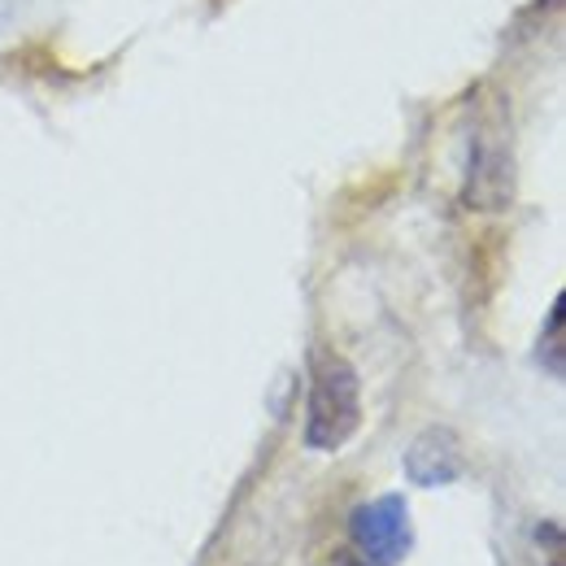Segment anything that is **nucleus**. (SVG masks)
Returning <instances> with one entry per match:
<instances>
[{
	"label": "nucleus",
	"mask_w": 566,
	"mask_h": 566,
	"mask_svg": "<svg viewBox=\"0 0 566 566\" xmlns=\"http://www.w3.org/2000/svg\"><path fill=\"white\" fill-rule=\"evenodd\" d=\"M361 427V379L340 354H314L305 397V444L314 453H340Z\"/></svg>",
	"instance_id": "obj_1"
},
{
	"label": "nucleus",
	"mask_w": 566,
	"mask_h": 566,
	"mask_svg": "<svg viewBox=\"0 0 566 566\" xmlns=\"http://www.w3.org/2000/svg\"><path fill=\"white\" fill-rule=\"evenodd\" d=\"M349 541L354 554L366 566H397L406 563L415 532H410V505L401 493H384L375 501H361L349 514Z\"/></svg>",
	"instance_id": "obj_2"
},
{
	"label": "nucleus",
	"mask_w": 566,
	"mask_h": 566,
	"mask_svg": "<svg viewBox=\"0 0 566 566\" xmlns=\"http://www.w3.org/2000/svg\"><path fill=\"white\" fill-rule=\"evenodd\" d=\"M401 467H406V480L415 489H449L467 475V453H462V440L449 427H423L410 440Z\"/></svg>",
	"instance_id": "obj_3"
},
{
	"label": "nucleus",
	"mask_w": 566,
	"mask_h": 566,
	"mask_svg": "<svg viewBox=\"0 0 566 566\" xmlns=\"http://www.w3.org/2000/svg\"><path fill=\"white\" fill-rule=\"evenodd\" d=\"M563 318H566V296L558 292L554 296V305H549V318H545V332H541V366L549 370V375H563Z\"/></svg>",
	"instance_id": "obj_4"
},
{
	"label": "nucleus",
	"mask_w": 566,
	"mask_h": 566,
	"mask_svg": "<svg viewBox=\"0 0 566 566\" xmlns=\"http://www.w3.org/2000/svg\"><path fill=\"white\" fill-rule=\"evenodd\" d=\"M332 566H366V563H361L357 554H340V558H336V563H332Z\"/></svg>",
	"instance_id": "obj_5"
}]
</instances>
